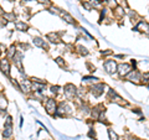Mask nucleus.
Segmentation results:
<instances>
[{"instance_id":"f257e3e1","label":"nucleus","mask_w":149,"mask_h":140,"mask_svg":"<svg viewBox=\"0 0 149 140\" xmlns=\"http://www.w3.org/2000/svg\"><path fill=\"white\" fill-rule=\"evenodd\" d=\"M103 67L106 69V72L108 74H113L116 71H118V66L117 63H116V61H112V60H108V61H106Z\"/></svg>"},{"instance_id":"f03ea898","label":"nucleus","mask_w":149,"mask_h":140,"mask_svg":"<svg viewBox=\"0 0 149 140\" xmlns=\"http://www.w3.org/2000/svg\"><path fill=\"white\" fill-rule=\"evenodd\" d=\"M45 107H46V110H47L49 114H54V113H56V110H57L56 109V102L54 99H47Z\"/></svg>"},{"instance_id":"7ed1b4c3","label":"nucleus","mask_w":149,"mask_h":140,"mask_svg":"<svg viewBox=\"0 0 149 140\" xmlns=\"http://www.w3.org/2000/svg\"><path fill=\"white\" fill-rule=\"evenodd\" d=\"M104 85H95L92 88H91V91H92V94L95 96V97H100L102 93H103V89H104Z\"/></svg>"},{"instance_id":"20e7f679","label":"nucleus","mask_w":149,"mask_h":140,"mask_svg":"<svg viewBox=\"0 0 149 140\" xmlns=\"http://www.w3.org/2000/svg\"><path fill=\"white\" fill-rule=\"evenodd\" d=\"M65 93H66L67 98L73 97L74 94H76V87H74L73 85H71V83H68V85H66V87H65Z\"/></svg>"},{"instance_id":"39448f33","label":"nucleus","mask_w":149,"mask_h":140,"mask_svg":"<svg viewBox=\"0 0 149 140\" xmlns=\"http://www.w3.org/2000/svg\"><path fill=\"white\" fill-rule=\"evenodd\" d=\"M118 72L120 76H124V74H128L130 72V66L128 63H120L118 66Z\"/></svg>"},{"instance_id":"423d86ee","label":"nucleus","mask_w":149,"mask_h":140,"mask_svg":"<svg viewBox=\"0 0 149 140\" xmlns=\"http://www.w3.org/2000/svg\"><path fill=\"white\" fill-rule=\"evenodd\" d=\"M127 78L128 79H130L132 82H138L139 81V78H141V73L139 72H137V71H130L128 74H127Z\"/></svg>"},{"instance_id":"0eeeda50","label":"nucleus","mask_w":149,"mask_h":140,"mask_svg":"<svg viewBox=\"0 0 149 140\" xmlns=\"http://www.w3.org/2000/svg\"><path fill=\"white\" fill-rule=\"evenodd\" d=\"M138 29H142L144 32H147V34H149V25L147 24V22H144V21H139L138 22V26L136 27V30Z\"/></svg>"},{"instance_id":"6e6552de","label":"nucleus","mask_w":149,"mask_h":140,"mask_svg":"<svg viewBox=\"0 0 149 140\" xmlns=\"http://www.w3.org/2000/svg\"><path fill=\"white\" fill-rule=\"evenodd\" d=\"M11 134H13V132H11V125L5 124V127H4V132H3L4 138H10Z\"/></svg>"},{"instance_id":"1a4fd4ad","label":"nucleus","mask_w":149,"mask_h":140,"mask_svg":"<svg viewBox=\"0 0 149 140\" xmlns=\"http://www.w3.org/2000/svg\"><path fill=\"white\" fill-rule=\"evenodd\" d=\"M1 68H3V72L5 74H9V72H10V66H9V63L6 60H3L1 61Z\"/></svg>"},{"instance_id":"9d476101","label":"nucleus","mask_w":149,"mask_h":140,"mask_svg":"<svg viewBox=\"0 0 149 140\" xmlns=\"http://www.w3.org/2000/svg\"><path fill=\"white\" fill-rule=\"evenodd\" d=\"M15 27H16L19 31H25V30H27V25L25 24V22H22V21H17L16 24H15Z\"/></svg>"},{"instance_id":"9b49d317","label":"nucleus","mask_w":149,"mask_h":140,"mask_svg":"<svg viewBox=\"0 0 149 140\" xmlns=\"http://www.w3.org/2000/svg\"><path fill=\"white\" fill-rule=\"evenodd\" d=\"M34 45L39 46V47H46L45 41H42V39H40V37H35L34 39Z\"/></svg>"},{"instance_id":"f8f14e48","label":"nucleus","mask_w":149,"mask_h":140,"mask_svg":"<svg viewBox=\"0 0 149 140\" xmlns=\"http://www.w3.org/2000/svg\"><path fill=\"white\" fill-rule=\"evenodd\" d=\"M91 4V6L92 8H101L102 5H103V1H101V0H91V1H88Z\"/></svg>"},{"instance_id":"ddd939ff","label":"nucleus","mask_w":149,"mask_h":140,"mask_svg":"<svg viewBox=\"0 0 149 140\" xmlns=\"http://www.w3.org/2000/svg\"><path fill=\"white\" fill-rule=\"evenodd\" d=\"M49 39L52 41V42H58L60 41V37H58V34H55V32H51V34L47 35Z\"/></svg>"},{"instance_id":"4468645a","label":"nucleus","mask_w":149,"mask_h":140,"mask_svg":"<svg viewBox=\"0 0 149 140\" xmlns=\"http://www.w3.org/2000/svg\"><path fill=\"white\" fill-rule=\"evenodd\" d=\"M62 17L68 22V24H73V22H74V20L72 19V16L68 15V14H62Z\"/></svg>"},{"instance_id":"2eb2a0df","label":"nucleus","mask_w":149,"mask_h":140,"mask_svg":"<svg viewBox=\"0 0 149 140\" xmlns=\"http://www.w3.org/2000/svg\"><path fill=\"white\" fill-rule=\"evenodd\" d=\"M108 134H109V138H111V140H118V135L116 134V133H114L112 129H109V130H108Z\"/></svg>"},{"instance_id":"dca6fc26","label":"nucleus","mask_w":149,"mask_h":140,"mask_svg":"<svg viewBox=\"0 0 149 140\" xmlns=\"http://www.w3.org/2000/svg\"><path fill=\"white\" fill-rule=\"evenodd\" d=\"M96 81H98V79L95 77H83V82H96Z\"/></svg>"},{"instance_id":"f3484780","label":"nucleus","mask_w":149,"mask_h":140,"mask_svg":"<svg viewBox=\"0 0 149 140\" xmlns=\"http://www.w3.org/2000/svg\"><path fill=\"white\" fill-rule=\"evenodd\" d=\"M77 50H80V52L82 55H87V50L83 47V46H77Z\"/></svg>"},{"instance_id":"a211bd4d","label":"nucleus","mask_w":149,"mask_h":140,"mask_svg":"<svg viewBox=\"0 0 149 140\" xmlns=\"http://www.w3.org/2000/svg\"><path fill=\"white\" fill-rule=\"evenodd\" d=\"M55 61L57 62V63H58V64H60V66H61V67H63V66H65V64H63V62H62V61H63L62 58H60V57H58V58H56Z\"/></svg>"},{"instance_id":"6ab92c4d","label":"nucleus","mask_w":149,"mask_h":140,"mask_svg":"<svg viewBox=\"0 0 149 140\" xmlns=\"http://www.w3.org/2000/svg\"><path fill=\"white\" fill-rule=\"evenodd\" d=\"M58 89H60V87H57V86H56V87H51V92L55 93V94L58 92Z\"/></svg>"},{"instance_id":"aec40b11","label":"nucleus","mask_w":149,"mask_h":140,"mask_svg":"<svg viewBox=\"0 0 149 140\" xmlns=\"http://www.w3.org/2000/svg\"><path fill=\"white\" fill-rule=\"evenodd\" d=\"M148 79H149V73L143 74V81H144V82H148Z\"/></svg>"},{"instance_id":"412c9836","label":"nucleus","mask_w":149,"mask_h":140,"mask_svg":"<svg viewBox=\"0 0 149 140\" xmlns=\"http://www.w3.org/2000/svg\"><path fill=\"white\" fill-rule=\"evenodd\" d=\"M5 17H8V19H15V15H14V14H6Z\"/></svg>"},{"instance_id":"4be33fe9","label":"nucleus","mask_w":149,"mask_h":140,"mask_svg":"<svg viewBox=\"0 0 149 140\" xmlns=\"http://www.w3.org/2000/svg\"><path fill=\"white\" fill-rule=\"evenodd\" d=\"M88 135H90V137H95V133H93V130H91V132L88 133Z\"/></svg>"},{"instance_id":"5701e85b","label":"nucleus","mask_w":149,"mask_h":140,"mask_svg":"<svg viewBox=\"0 0 149 140\" xmlns=\"http://www.w3.org/2000/svg\"><path fill=\"white\" fill-rule=\"evenodd\" d=\"M128 140H138V139H137V138H133V137H132V138H129Z\"/></svg>"}]
</instances>
